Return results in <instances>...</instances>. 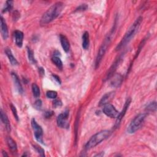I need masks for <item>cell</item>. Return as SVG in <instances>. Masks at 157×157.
<instances>
[{
  "mask_svg": "<svg viewBox=\"0 0 157 157\" xmlns=\"http://www.w3.org/2000/svg\"><path fill=\"white\" fill-rule=\"evenodd\" d=\"M11 75L12 77L15 87H16V89L18 90V91L20 94H22L23 93V87L22 86V84L20 83V79H19L18 75L14 72H12Z\"/></svg>",
  "mask_w": 157,
  "mask_h": 157,
  "instance_id": "7c38bea8",
  "label": "cell"
},
{
  "mask_svg": "<svg viewBox=\"0 0 157 157\" xmlns=\"http://www.w3.org/2000/svg\"><path fill=\"white\" fill-rule=\"evenodd\" d=\"M1 32L2 35V37L5 40L7 39L9 36L8 28L7 24L6 23L5 20L3 19L2 16H1Z\"/></svg>",
  "mask_w": 157,
  "mask_h": 157,
  "instance_id": "4fadbf2b",
  "label": "cell"
},
{
  "mask_svg": "<svg viewBox=\"0 0 157 157\" xmlns=\"http://www.w3.org/2000/svg\"><path fill=\"white\" fill-rule=\"evenodd\" d=\"M11 109L12 112H13L14 117L15 118V119L17 120V121H19V115H18V114H17V111L16 108H15V107L11 104Z\"/></svg>",
  "mask_w": 157,
  "mask_h": 157,
  "instance_id": "83f0119b",
  "label": "cell"
},
{
  "mask_svg": "<svg viewBox=\"0 0 157 157\" xmlns=\"http://www.w3.org/2000/svg\"><path fill=\"white\" fill-rule=\"evenodd\" d=\"M33 148L36 150V151L41 156H44L45 153H44V150L43 149H42L41 147H39L38 145H33Z\"/></svg>",
  "mask_w": 157,
  "mask_h": 157,
  "instance_id": "4316f807",
  "label": "cell"
},
{
  "mask_svg": "<svg viewBox=\"0 0 157 157\" xmlns=\"http://www.w3.org/2000/svg\"><path fill=\"white\" fill-rule=\"evenodd\" d=\"M114 31H115V28H114L110 33H109V35L106 36V38H105L103 44L101 45V46L100 47V48L99 49V51L98 52V55L96 58V61H95V68H98L101 63V62L102 61V59L107 49L108 45H109L110 42H111V40H112V35L114 33Z\"/></svg>",
  "mask_w": 157,
  "mask_h": 157,
  "instance_id": "277c9868",
  "label": "cell"
},
{
  "mask_svg": "<svg viewBox=\"0 0 157 157\" xmlns=\"http://www.w3.org/2000/svg\"><path fill=\"white\" fill-rule=\"evenodd\" d=\"M1 120L2 121V122L3 123V124L5 125V128L7 130L8 132H10L11 131V124H10V122L9 120V119L8 117V116L6 115V114L3 111V110H1Z\"/></svg>",
  "mask_w": 157,
  "mask_h": 157,
  "instance_id": "9a60e30c",
  "label": "cell"
},
{
  "mask_svg": "<svg viewBox=\"0 0 157 157\" xmlns=\"http://www.w3.org/2000/svg\"><path fill=\"white\" fill-rule=\"evenodd\" d=\"M69 111H66L63 113L60 114L57 119L58 126L61 128H69Z\"/></svg>",
  "mask_w": 157,
  "mask_h": 157,
  "instance_id": "52a82bcc",
  "label": "cell"
},
{
  "mask_svg": "<svg viewBox=\"0 0 157 157\" xmlns=\"http://www.w3.org/2000/svg\"><path fill=\"white\" fill-rule=\"evenodd\" d=\"M147 116V114L141 113L137 115L131 121L127 128V131L130 134L134 133L142 126Z\"/></svg>",
  "mask_w": 157,
  "mask_h": 157,
  "instance_id": "5b68a950",
  "label": "cell"
},
{
  "mask_svg": "<svg viewBox=\"0 0 157 157\" xmlns=\"http://www.w3.org/2000/svg\"><path fill=\"white\" fill-rule=\"evenodd\" d=\"M143 20V18L142 17H139L134 22V23L130 26V28L127 31V32L125 33V36L120 42V43L117 45L116 48V51H119L126 46L133 38L135 36L136 33L137 32L138 29Z\"/></svg>",
  "mask_w": 157,
  "mask_h": 157,
  "instance_id": "7a4b0ae2",
  "label": "cell"
},
{
  "mask_svg": "<svg viewBox=\"0 0 157 157\" xmlns=\"http://www.w3.org/2000/svg\"><path fill=\"white\" fill-rule=\"evenodd\" d=\"M46 96L48 98L51 99H55L57 97V93L55 91L50 90L47 91L46 93Z\"/></svg>",
  "mask_w": 157,
  "mask_h": 157,
  "instance_id": "484cf974",
  "label": "cell"
},
{
  "mask_svg": "<svg viewBox=\"0 0 157 157\" xmlns=\"http://www.w3.org/2000/svg\"><path fill=\"white\" fill-rule=\"evenodd\" d=\"M39 74L41 75H44V69L42 68H39Z\"/></svg>",
  "mask_w": 157,
  "mask_h": 157,
  "instance_id": "e575fe53",
  "label": "cell"
},
{
  "mask_svg": "<svg viewBox=\"0 0 157 157\" xmlns=\"http://www.w3.org/2000/svg\"><path fill=\"white\" fill-rule=\"evenodd\" d=\"M122 82V77L120 74L115 75L111 81V84L114 87H119Z\"/></svg>",
  "mask_w": 157,
  "mask_h": 157,
  "instance_id": "ffe728a7",
  "label": "cell"
},
{
  "mask_svg": "<svg viewBox=\"0 0 157 157\" xmlns=\"http://www.w3.org/2000/svg\"><path fill=\"white\" fill-rule=\"evenodd\" d=\"M3 156H8V155L6 153V152H3Z\"/></svg>",
  "mask_w": 157,
  "mask_h": 157,
  "instance_id": "d590c367",
  "label": "cell"
},
{
  "mask_svg": "<svg viewBox=\"0 0 157 157\" xmlns=\"http://www.w3.org/2000/svg\"><path fill=\"white\" fill-rule=\"evenodd\" d=\"M60 40L61 42V45L62 46V48L66 52H68L70 49V44L68 38L63 35H60Z\"/></svg>",
  "mask_w": 157,
  "mask_h": 157,
  "instance_id": "5bb4252c",
  "label": "cell"
},
{
  "mask_svg": "<svg viewBox=\"0 0 157 157\" xmlns=\"http://www.w3.org/2000/svg\"><path fill=\"white\" fill-rule=\"evenodd\" d=\"M63 8L64 4L62 2H57L54 4L43 14L40 22L41 24L45 25L55 20L59 16Z\"/></svg>",
  "mask_w": 157,
  "mask_h": 157,
  "instance_id": "6da1fadb",
  "label": "cell"
},
{
  "mask_svg": "<svg viewBox=\"0 0 157 157\" xmlns=\"http://www.w3.org/2000/svg\"><path fill=\"white\" fill-rule=\"evenodd\" d=\"M88 8V6L86 4H84V5H81V6H78L75 11H85Z\"/></svg>",
  "mask_w": 157,
  "mask_h": 157,
  "instance_id": "f1b7e54d",
  "label": "cell"
},
{
  "mask_svg": "<svg viewBox=\"0 0 157 157\" xmlns=\"http://www.w3.org/2000/svg\"><path fill=\"white\" fill-rule=\"evenodd\" d=\"M31 126L34 131V134L36 139L39 143L43 144V130L40 125L38 124L36 120L33 119L31 120Z\"/></svg>",
  "mask_w": 157,
  "mask_h": 157,
  "instance_id": "8992f818",
  "label": "cell"
},
{
  "mask_svg": "<svg viewBox=\"0 0 157 157\" xmlns=\"http://www.w3.org/2000/svg\"><path fill=\"white\" fill-rule=\"evenodd\" d=\"M13 7V2L12 1H8L6 3L5 8L3 10V12H6L10 11Z\"/></svg>",
  "mask_w": 157,
  "mask_h": 157,
  "instance_id": "d4e9b609",
  "label": "cell"
},
{
  "mask_svg": "<svg viewBox=\"0 0 157 157\" xmlns=\"http://www.w3.org/2000/svg\"><path fill=\"white\" fill-rule=\"evenodd\" d=\"M112 132L109 130H104L93 135L85 144L86 150H90L100 144L111 135Z\"/></svg>",
  "mask_w": 157,
  "mask_h": 157,
  "instance_id": "3957f363",
  "label": "cell"
},
{
  "mask_svg": "<svg viewBox=\"0 0 157 157\" xmlns=\"http://www.w3.org/2000/svg\"><path fill=\"white\" fill-rule=\"evenodd\" d=\"M123 59V57L122 55H120V57H119L114 62V63L112 64V65L110 68V69H109L107 73L106 74V77H105V81L109 79L110 78L112 77L114 74V72H115L117 67L119 66V65H120V62L122 61V60Z\"/></svg>",
  "mask_w": 157,
  "mask_h": 157,
  "instance_id": "9c48e42d",
  "label": "cell"
},
{
  "mask_svg": "<svg viewBox=\"0 0 157 157\" xmlns=\"http://www.w3.org/2000/svg\"><path fill=\"white\" fill-rule=\"evenodd\" d=\"M32 91H33V95L36 98L39 97V96H40V88L37 84H32Z\"/></svg>",
  "mask_w": 157,
  "mask_h": 157,
  "instance_id": "7402d4cb",
  "label": "cell"
},
{
  "mask_svg": "<svg viewBox=\"0 0 157 157\" xmlns=\"http://www.w3.org/2000/svg\"><path fill=\"white\" fill-rule=\"evenodd\" d=\"M53 115V112L52 111H50V112H47L45 114V116L46 118H50L52 115Z\"/></svg>",
  "mask_w": 157,
  "mask_h": 157,
  "instance_id": "836d02e7",
  "label": "cell"
},
{
  "mask_svg": "<svg viewBox=\"0 0 157 157\" xmlns=\"http://www.w3.org/2000/svg\"><path fill=\"white\" fill-rule=\"evenodd\" d=\"M131 100L130 98H128L127 99V100L126 101V102H125V104L123 106V108L122 109V111L120 113H119V115L117 116V120H116V122H115V127H118L119 126V125L122 121V120L123 119V118L124 117L125 115L126 114V112L127 111V110L130 105V103H131Z\"/></svg>",
  "mask_w": 157,
  "mask_h": 157,
  "instance_id": "30bf717a",
  "label": "cell"
},
{
  "mask_svg": "<svg viewBox=\"0 0 157 157\" xmlns=\"http://www.w3.org/2000/svg\"><path fill=\"white\" fill-rule=\"evenodd\" d=\"M52 61L58 69H63V63H62L61 59L58 57H57V56L53 57L52 58Z\"/></svg>",
  "mask_w": 157,
  "mask_h": 157,
  "instance_id": "44dd1931",
  "label": "cell"
},
{
  "mask_svg": "<svg viewBox=\"0 0 157 157\" xmlns=\"http://www.w3.org/2000/svg\"><path fill=\"white\" fill-rule=\"evenodd\" d=\"M52 76H53V77L54 78V79H55L59 84H61V81H60V77H59L58 76H57V75H52Z\"/></svg>",
  "mask_w": 157,
  "mask_h": 157,
  "instance_id": "d6a6232c",
  "label": "cell"
},
{
  "mask_svg": "<svg viewBox=\"0 0 157 157\" xmlns=\"http://www.w3.org/2000/svg\"><path fill=\"white\" fill-rule=\"evenodd\" d=\"M20 17V14L18 11H15L13 13V19L14 20H17Z\"/></svg>",
  "mask_w": 157,
  "mask_h": 157,
  "instance_id": "4dcf8cb0",
  "label": "cell"
},
{
  "mask_svg": "<svg viewBox=\"0 0 157 157\" xmlns=\"http://www.w3.org/2000/svg\"><path fill=\"white\" fill-rule=\"evenodd\" d=\"M62 106V102L60 100H56L54 101V107L55 108H57V107H60Z\"/></svg>",
  "mask_w": 157,
  "mask_h": 157,
  "instance_id": "f546056e",
  "label": "cell"
},
{
  "mask_svg": "<svg viewBox=\"0 0 157 157\" xmlns=\"http://www.w3.org/2000/svg\"><path fill=\"white\" fill-rule=\"evenodd\" d=\"M113 95H114V92L106 93V95H104L103 97V98L100 100V101L99 103V106H104V105L108 104L109 102L111 101L112 100V98H113Z\"/></svg>",
  "mask_w": 157,
  "mask_h": 157,
  "instance_id": "2e32d148",
  "label": "cell"
},
{
  "mask_svg": "<svg viewBox=\"0 0 157 157\" xmlns=\"http://www.w3.org/2000/svg\"><path fill=\"white\" fill-rule=\"evenodd\" d=\"M103 111L105 115L111 118H117L119 114V112L115 107L109 103L104 105Z\"/></svg>",
  "mask_w": 157,
  "mask_h": 157,
  "instance_id": "ba28073f",
  "label": "cell"
},
{
  "mask_svg": "<svg viewBox=\"0 0 157 157\" xmlns=\"http://www.w3.org/2000/svg\"><path fill=\"white\" fill-rule=\"evenodd\" d=\"M5 53H6L7 57H8L9 60V61H10V63H11L12 65H13V66L18 65L19 63H18L17 60L15 59V58L14 57V55H13L10 49H9V48L5 49Z\"/></svg>",
  "mask_w": 157,
  "mask_h": 157,
  "instance_id": "e0dca14e",
  "label": "cell"
},
{
  "mask_svg": "<svg viewBox=\"0 0 157 157\" xmlns=\"http://www.w3.org/2000/svg\"><path fill=\"white\" fill-rule=\"evenodd\" d=\"M90 44V37H89V33L87 31L83 34L82 35V48L84 49L87 50L88 49Z\"/></svg>",
  "mask_w": 157,
  "mask_h": 157,
  "instance_id": "d6986e66",
  "label": "cell"
},
{
  "mask_svg": "<svg viewBox=\"0 0 157 157\" xmlns=\"http://www.w3.org/2000/svg\"><path fill=\"white\" fill-rule=\"evenodd\" d=\"M14 37H15V44L19 47V48H22L23 45V32L19 30H16L14 32Z\"/></svg>",
  "mask_w": 157,
  "mask_h": 157,
  "instance_id": "8fae6325",
  "label": "cell"
},
{
  "mask_svg": "<svg viewBox=\"0 0 157 157\" xmlns=\"http://www.w3.org/2000/svg\"><path fill=\"white\" fill-rule=\"evenodd\" d=\"M35 106L36 107V108L37 109H40L41 107L42 106V101L41 100H38L35 103Z\"/></svg>",
  "mask_w": 157,
  "mask_h": 157,
  "instance_id": "1f68e13d",
  "label": "cell"
},
{
  "mask_svg": "<svg viewBox=\"0 0 157 157\" xmlns=\"http://www.w3.org/2000/svg\"><path fill=\"white\" fill-rule=\"evenodd\" d=\"M27 52H28V56L29 61L33 64H35L36 61L34 57V54L32 50H31L29 48H27Z\"/></svg>",
  "mask_w": 157,
  "mask_h": 157,
  "instance_id": "603a6c76",
  "label": "cell"
},
{
  "mask_svg": "<svg viewBox=\"0 0 157 157\" xmlns=\"http://www.w3.org/2000/svg\"><path fill=\"white\" fill-rule=\"evenodd\" d=\"M146 111L150 112H154L156 110V103L155 101L150 103L146 108Z\"/></svg>",
  "mask_w": 157,
  "mask_h": 157,
  "instance_id": "cb8c5ba5",
  "label": "cell"
},
{
  "mask_svg": "<svg viewBox=\"0 0 157 157\" xmlns=\"http://www.w3.org/2000/svg\"><path fill=\"white\" fill-rule=\"evenodd\" d=\"M6 141L11 151H12L13 153L16 152L17 150V147L16 143L15 142V140L12 137H8L6 139Z\"/></svg>",
  "mask_w": 157,
  "mask_h": 157,
  "instance_id": "ac0fdd59",
  "label": "cell"
}]
</instances>
